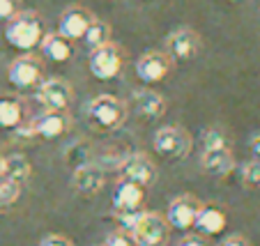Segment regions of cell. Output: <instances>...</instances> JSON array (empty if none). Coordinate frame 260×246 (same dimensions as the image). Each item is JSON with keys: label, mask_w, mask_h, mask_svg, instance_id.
Here are the masks:
<instances>
[{"label": "cell", "mask_w": 260, "mask_h": 246, "mask_svg": "<svg viewBox=\"0 0 260 246\" xmlns=\"http://www.w3.org/2000/svg\"><path fill=\"white\" fill-rule=\"evenodd\" d=\"M145 191H147V189L138 187V184H134V182L118 180L115 191H113V212L115 214L141 212L143 202H145Z\"/></svg>", "instance_id": "obj_15"}, {"label": "cell", "mask_w": 260, "mask_h": 246, "mask_svg": "<svg viewBox=\"0 0 260 246\" xmlns=\"http://www.w3.org/2000/svg\"><path fill=\"white\" fill-rule=\"evenodd\" d=\"M7 79L19 90L35 88V85H40L44 81V62H42L40 55L23 53L12 60L10 69H7Z\"/></svg>", "instance_id": "obj_5"}, {"label": "cell", "mask_w": 260, "mask_h": 246, "mask_svg": "<svg viewBox=\"0 0 260 246\" xmlns=\"http://www.w3.org/2000/svg\"><path fill=\"white\" fill-rule=\"evenodd\" d=\"M201 205L203 202L198 200L193 193H182V196H177L171 200L168 212L164 214V217H166V221L171 228L187 232V230H191L193 223H196V217H198V212H201Z\"/></svg>", "instance_id": "obj_7"}, {"label": "cell", "mask_w": 260, "mask_h": 246, "mask_svg": "<svg viewBox=\"0 0 260 246\" xmlns=\"http://www.w3.org/2000/svg\"><path fill=\"white\" fill-rule=\"evenodd\" d=\"M40 246H74V244L64 235H46L40 241Z\"/></svg>", "instance_id": "obj_29"}, {"label": "cell", "mask_w": 260, "mask_h": 246, "mask_svg": "<svg viewBox=\"0 0 260 246\" xmlns=\"http://www.w3.org/2000/svg\"><path fill=\"white\" fill-rule=\"evenodd\" d=\"M203 150H231V136L219 127H210L201 136Z\"/></svg>", "instance_id": "obj_23"}, {"label": "cell", "mask_w": 260, "mask_h": 246, "mask_svg": "<svg viewBox=\"0 0 260 246\" xmlns=\"http://www.w3.org/2000/svg\"><path fill=\"white\" fill-rule=\"evenodd\" d=\"M152 148L159 157L164 159H184L193 148L191 133L187 129L177 127V124H171V127H161L152 138Z\"/></svg>", "instance_id": "obj_3"}, {"label": "cell", "mask_w": 260, "mask_h": 246, "mask_svg": "<svg viewBox=\"0 0 260 246\" xmlns=\"http://www.w3.org/2000/svg\"><path fill=\"white\" fill-rule=\"evenodd\" d=\"M44 21L37 12L32 10H25L19 12L14 19L7 23L5 30V40L10 42V46L19 51H32L42 44L44 40Z\"/></svg>", "instance_id": "obj_1"}, {"label": "cell", "mask_w": 260, "mask_h": 246, "mask_svg": "<svg viewBox=\"0 0 260 246\" xmlns=\"http://www.w3.org/2000/svg\"><path fill=\"white\" fill-rule=\"evenodd\" d=\"M37 101L46 111H67L72 103V88L64 79H44L37 85Z\"/></svg>", "instance_id": "obj_11"}, {"label": "cell", "mask_w": 260, "mask_h": 246, "mask_svg": "<svg viewBox=\"0 0 260 246\" xmlns=\"http://www.w3.org/2000/svg\"><path fill=\"white\" fill-rule=\"evenodd\" d=\"M25 106L23 99L16 94H3L0 97V127L5 129H16L23 124Z\"/></svg>", "instance_id": "obj_20"}, {"label": "cell", "mask_w": 260, "mask_h": 246, "mask_svg": "<svg viewBox=\"0 0 260 246\" xmlns=\"http://www.w3.org/2000/svg\"><path fill=\"white\" fill-rule=\"evenodd\" d=\"M104 182H106V175L97 163H85V166L72 170V187L79 196H94L104 189Z\"/></svg>", "instance_id": "obj_16"}, {"label": "cell", "mask_w": 260, "mask_h": 246, "mask_svg": "<svg viewBox=\"0 0 260 246\" xmlns=\"http://www.w3.org/2000/svg\"><path fill=\"white\" fill-rule=\"evenodd\" d=\"M168 226L166 217L159 212H143L136 228L132 230V237L136 246H164L168 241Z\"/></svg>", "instance_id": "obj_6"}, {"label": "cell", "mask_w": 260, "mask_h": 246, "mask_svg": "<svg viewBox=\"0 0 260 246\" xmlns=\"http://www.w3.org/2000/svg\"><path fill=\"white\" fill-rule=\"evenodd\" d=\"M83 42L90 46V51L108 44V42H111V25H108L106 21H102V19H94L92 23H90V28L85 30Z\"/></svg>", "instance_id": "obj_22"}, {"label": "cell", "mask_w": 260, "mask_h": 246, "mask_svg": "<svg viewBox=\"0 0 260 246\" xmlns=\"http://www.w3.org/2000/svg\"><path fill=\"white\" fill-rule=\"evenodd\" d=\"M118 175L124 182H134L143 189H150L157 182V166L150 161V157L136 152V154H129V157L120 163Z\"/></svg>", "instance_id": "obj_8"}, {"label": "cell", "mask_w": 260, "mask_h": 246, "mask_svg": "<svg viewBox=\"0 0 260 246\" xmlns=\"http://www.w3.org/2000/svg\"><path fill=\"white\" fill-rule=\"evenodd\" d=\"M94 21V16L90 14L85 7L81 5H72L60 14L58 21V34H62L64 40L74 42V40H83L85 30L90 28V23Z\"/></svg>", "instance_id": "obj_13"}, {"label": "cell", "mask_w": 260, "mask_h": 246, "mask_svg": "<svg viewBox=\"0 0 260 246\" xmlns=\"http://www.w3.org/2000/svg\"><path fill=\"white\" fill-rule=\"evenodd\" d=\"M88 118L99 131H115L127 120V103L113 94H99L88 103Z\"/></svg>", "instance_id": "obj_2"}, {"label": "cell", "mask_w": 260, "mask_h": 246, "mask_svg": "<svg viewBox=\"0 0 260 246\" xmlns=\"http://www.w3.org/2000/svg\"><path fill=\"white\" fill-rule=\"evenodd\" d=\"M201 49L203 40L193 28H177L166 37V55L171 60H193Z\"/></svg>", "instance_id": "obj_9"}, {"label": "cell", "mask_w": 260, "mask_h": 246, "mask_svg": "<svg viewBox=\"0 0 260 246\" xmlns=\"http://www.w3.org/2000/svg\"><path fill=\"white\" fill-rule=\"evenodd\" d=\"M201 168L210 178H228V175L235 170L233 150H203Z\"/></svg>", "instance_id": "obj_18"}, {"label": "cell", "mask_w": 260, "mask_h": 246, "mask_svg": "<svg viewBox=\"0 0 260 246\" xmlns=\"http://www.w3.org/2000/svg\"><path fill=\"white\" fill-rule=\"evenodd\" d=\"M64 163H67L72 170H76V168L90 163V148H88V143L79 140V143L69 145V148L64 150Z\"/></svg>", "instance_id": "obj_24"}, {"label": "cell", "mask_w": 260, "mask_h": 246, "mask_svg": "<svg viewBox=\"0 0 260 246\" xmlns=\"http://www.w3.org/2000/svg\"><path fill=\"white\" fill-rule=\"evenodd\" d=\"M249 150H251V154H253V159L260 161V131L249 138Z\"/></svg>", "instance_id": "obj_32"}, {"label": "cell", "mask_w": 260, "mask_h": 246, "mask_svg": "<svg viewBox=\"0 0 260 246\" xmlns=\"http://www.w3.org/2000/svg\"><path fill=\"white\" fill-rule=\"evenodd\" d=\"M231 3H244V0H231Z\"/></svg>", "instance_id": "obj_34"}, {"label": "cell", "mask_w": 260, "mask_h": 246, "mask_svg": "<svg viewBox=\"0 0 260 246\" xmlns=\"http://www.w3.org/2000/svg\"><path fill=\"white\" fill-rule=\"evenodd\" d=\"M237 178H240L242 187L260 189V161L258 159H251V161L242 163V166L237 168Z\"/></svg>", "instance_id": "obj_25"}, {"label": "cell", "mask_w": 260, "mask_h": 246, "mask_svg": "<svg viewBox=\"0 0 260 246\" xmlns=\"http://www.w3.org/2000/svg\"><path fill=\"white\" fill-rule=\"evenodd\" d=\"M3 175H5V157L0 154V180H3Z\"/></svg>", "instance_id": "obj_33"}, {"label": "cell", "mask_w": 260, "mask_h": 246, "mask_svg": "<svg viewBox=\"0 0 260 246\" xmlns=\"http://www.w3.org/2000/svg\"><path fill=\"white\" fill-rule=\"evenodd\" d=\"M21 184L16 182H10V180H0V209H7V207H12L16 200L21 198Z\"/></svg>", "instance_id": "obj_26"}, {"label": "cell", "mask_w": 260, "mask_h": 246, "mask_svg": "<svg viewBox=\"0 0 260 246\" xmlns=\"http://www.w3.org/2000/svg\"><path fill=\"white\" fill-rule=\"evenodd\" d=\"M40 49H42V55L49 58L51 62L62 64L74 55V42L64 40L62 34H58V32H49V34H44Z\"/></svg>", "instance_id": "obj_19"}, {"label": "cell", "mask_w": 260, "mask_h": 246, "mask_svg": "<svg viewBox=\"0 0 260 246\" xmlns=\"http://www.w3.org/2000/svg\"><path fill=\"white\" fill-rule=\"evenodd\" d=\"M30 172H32V168H30V161L23 154H10V157H5V175H3L5 180L23 187L28 182Z\"/></svg>", "instance_id": "obj_21"}, {"label": "cell", "mask_w": 260, "mask_h": 246, "mask_svg": "<svg viewBox=\"0 0 260 246\" xmlns=\"http://www.w3.org/2000/svg\"><path fill=\"white\" fill-rule=\"evenodd\" d=\"M134 109L143 120H159L164 118L168 109V101L161 92H154L150 88H141L134 92Z\"/></svg>", "instance_id": "obj_17"}, {"label": "cell", "mask_w": 260, "mask_h": 246, "mask_svg": "<svg viewBox=\"0 0 260 246\" xmlns=\"http://www.w3.org/2000/svg\"><path fill=\"white\" fill-rule=\"evenodd\" d=\"M219 246H251V241L244 235H228L223 241H219Z\"/></svg>", "instance_id": "obj_31"}, {"label": "cell", "mask_w": 260, "mask_h": 246, "mask_svg": "<svg viewBox=\"0 0 260 246\" xmlns=\"http://www.w3.org/2000/svg\"><path fill=\"white\" fill-rule=\"evenodd\" d=\"M226 226H228L226 209L221 205H216V202H203L201 212H198V217H196V223H193V228L198 230L196 235L214 237V235L226 230Z\"/></svg>", "instance_id": "obj_14"}, {"label": "cell", "mask_w": 260, "mask_h": 246, "mask_svg": "<svg viewBox=\"0 0 260 246\" xmlns=\"http://www.w3.org/2000/svg\"><path fill=\"white\" fill-rule=\"evenodd\" d=\"M177 246H210V244H207V239L201 235H184L177 241Z\"/></svg>", "instance_id": "obj_30"}, {"label": "cell", "mask_w": 260, "mask_h": 246, "mask_svg": "<svg viewBox=\"0 0 260 246\" xmlns=\"http://www.w3.org/2000/svg\"><path fill=\"white\" fill-rule=\"evenodd\" d=\"M30 124H32L35 138L55 140V138H62L72 129V118L67 115V111H44Z\"/></svg>", "instance_id": "obj_12"}, {"label": "cell", "mask_w": 260, "mask_h": 246, "mask_svg": "<svg viewBox=\"0 0 260 246\" xmlns=\"http://www.w3.org/2000/svg\"><path fill=\"white\" fill-rule=\"evenodd\" d=\"M21 12V0H0V21H12Z\"/></svg>", "instance_id": "obj_28"}, {"label": "cell", "mask_w": 260, "mask_h": 246, "mask_svg": "<svg viewBox=\"0 0 260 246\" xmlns=\"http://www.w3.org/2000/svg\"><path fill=\"white\" fill-rule=\"evenodd\" d=\"M104 246H136V241H134L132 232H124V230H120V228H118V230L108 232Z\"/></svg>", "instance_id": "obj_27"}, {"label": "cell", "mask_w": 260, "mask_h": 246, "mask_svg": "<svg viewBox=\"0 0 260 246\" xmlns=\"http://www.w3.org/2000/svg\"><path fill=\"white\" fill-rule=\"evenodd\" d=\"M173 69V60L166 55V51H147L136 60V76L143 83L152 85L161 83Z\"/></svg>", "instance_id": "obj_10"}, {"label": "cell", "mask_w": 260, "mask_h": 246, "mask_svg": "<svg viewBox=\"0 0 260 246\" xmlns=\"http://www.w3.org/2000/svg\"><path fill=\"white\" fill-rule=\"evenodd\" d=\"M122 64H124V51H122V46L115 44V42H108V44L90 51L88 67H90V74L97 81L115 79V76L122 72Z\"/></svg>", "instance_id": "obj_4"}]
</instances>
